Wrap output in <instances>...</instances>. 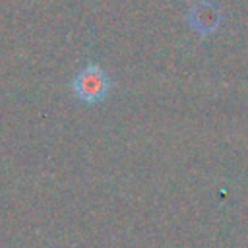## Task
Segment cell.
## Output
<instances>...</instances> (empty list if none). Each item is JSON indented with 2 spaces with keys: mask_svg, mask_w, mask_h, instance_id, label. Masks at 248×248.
I'll list each match as a JSON object with an SVG mask.
<instances>
[{
  "mask_svg": "<svg viewBox=\"0 0 248 248\" xmlns=\"http://www.w3.org/2000/svg\"><path fill=\"white\" fill-rule=\"evenodd\" d=\"M110 89V79L99 64H85L72 79V91L78 99L85 103H97L107 97Z\"/></svg>",
  "mask_w": 248,
  "mask_h": 248,
  "instance_id": "cell-1",
  "label": "cell"
}]
</instances>
